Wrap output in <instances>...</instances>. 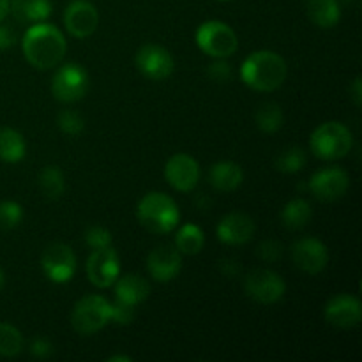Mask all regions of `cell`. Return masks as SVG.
<instances>
[{
    "instance_id": "6da1fadb",
    "label": "cell",
    "mask_w": 362,
    "mask_h": 362,
    "mask_svg": "<svg viewBox=\"0 0 362 362\" xmlns=\"http://www.w3.org/2000/svg\"><path fill=\"white\" fill-rule=\"evenodd\" d=\"M21 48L27 62L35 69H52L62 62L67 42L59 28L41 21L25 32Z\"/></svg>"
},
{
    "instance_id": "7a4b0ae2",
    "label": "cell",
    "mask_w": 362,
    "mask_h": 362,
    "mask_svg": "<svg viewBox=\"0 0 362 362\" xmlns=\"http://www.w3.org/2000/svg\"><path fill=\"white\" fill-rule=\"evenodd\" d=\"M286 62L281 55L262 49L247 57L240 66V80L257 92H274L285 83Z\"/></svg>"
},
{
    "instance_id": "3957f363",
    "label": "cell",
    "mask_w": 362,
    "mask_h": 362,
    "mask_svg": "<svg viewBox=\"0 0 362 362\" xmlns=\"http://www.w3.org/2000/svg\"><path fill=\"white\" fill-rule=\"evenodd\" d=\"M136 216L141 226L156 235L173 232L180 221V211L175 202L159 191H152L141 198L136 207Z\"/></svg>"
},
{
    "instance_id": "277c9868",
    "label": "cell",
    "mask_w": 362,
    "mask_h": 362,
    "mask_svg": "<svg viewBox=\"0 0 362 362\" xmlns=\"http://www.w3.org/2000/svg\"><path fill=\"white\" fill-rule=\"evenodd\" d=\"M310 147L324 161H338L349 156L354 147V136L341 122H324L311 133Z\"/></svg>"
},
{
    "instance_id": "5b68a950",
    "label": "cell",
    "mask_w": 362,
    "mask_h": 362,
    "mask_svg": "<svg viewBox=\"0 0 362 362\" xmlns=\"http://www.w3.org/2000/svg\"><path fill=\"white\" fill-rule=\"evenodd\" d=\"M112 320V304L101 296H85L74 304L71 324L78 334L90 336Z\"/></svg>"
},
{
    "instance_id": "8992f818",
    "label": "cell",
    "mask_w": 362,
    "mask_h": 362,
    "mask_svg": "<svg viewBox=\"0 0 362 362\" xmlns=\"http://www.w3.org/2000/svg\"><path fill=\"white\" fill-rule=\"evenodd\" d=\"M197 45L205 55L214 59H226L237 52V34L232 27L219 20H209L198 27Z\"/></svg>"
},
{
    "instance_id": "52a82bcc",
    "label": "cell",
    "mask_w": 362,
    "mask_h": 362,
    "mask_svg": "<svg viewBox=\"0 0 362 362\" xmlns=\"http://www.w3.org/2000/svg\"><path fill=\"white\" fill-rule=\"evenodd\" d=\"M244 292L255 303L271 306L283 299L286 285L278 272L271 269H255L244 278Z\"/></svg>"
},
{
    "instance_id": "ba28073f",
    "label": "cell",
    "mask_w": 362,
    "mask_h": 362,
    "mask_svg": "<svg viewBox=\"0 0 362 362\" xmlns=\"http://www.w3.org/2000/svg\"><path fill=\"white\" fill-rule=\"evenodd\" d=\"M41 267L49 281L62 285L76 274V255L67 244L53 243L42 253Z\"/></svg>"
},
{
    "instance_id": "9c48e42d",
    "label": "cell",
    "mask_w": 362,
    "mask_h": 362,
    "mask_svg": "<svg viewBox=\"0 0 362 362\" xmlns=\"http://www.w3.org/2000/svg\"><path fill=\"white\" fill-rule=\"evenodd\" d=\"M88 90L87 71L78 64H66L55 73L52 80V92L59 101L76 103L83 99Z\"/></svg>"
},
{
    "instance_id": "30bf717a",
    "label": "cell",
    "mask_w": 362,
    "mask_h": 362,
    "mask_svg": "<svg viewBox=\"0 0 362 362\" xmlns=\"http://www.w3.org/2000/svg\"><path fill=\"white\" fill-rule=\"evenodd\" d=\"M311 194L320 202H336L346 194L350 187L349 173L338 166L318 170L308 182Z\"/></svg>"
},
{
    "instance_id": "8fae6325",
    "label": "cell",
    "mask_w": 362,
    "mask_h": 362,
    "mask_svg": "<svg viewBox=\"0 0 362 362\" xmlns=\"http://www.w3.org/2000/svg\"><path fill=\"white\" fill-rule=\"evenodd\" d=\"M88 281L98 288H108L120 276V260L112 246L92 250L87 260Z\"/></svg>"
},
{
    "instance_id": "7c38bea8",
    "label": "cell",
    "mask_w": 362,
    "mask_h": 362,
    "mask_svg": "<svg viewBox=\"0 0 362 362\" xmlns=\"http://www.w3.org/2000/svg\"><path fill=\"white\" fill-rule=\"evenodd\" d=\"M292 260L299 271L317 276L329 264L327 246L315 237H304L292 246Z\"/></svg>"
},
{
    "instance_id": "4fadbf2b",
    "label": "cell",
    "mask_w": 362,
    "mask_h": 362,
    "mask_svg": "<svg viewBox=\"0 0 362 362\" xmlns=\"http://www.w3.org/2000/svg\"><path fill=\"white\" fill-rule=\"evenodd\" d=\"M165 179L170 186L180 193H189L200 180V166L189 154H175L165 165Z\"/></svg>"
},
{
    "instance_id": "5bb4252c",
    "label": "cell",
    "mask_w": 362,
    "mask_h": 362,
    "mask_svg": "<svg viewBox=\"0 0 362 362\" xmlns=\"http://www.w3.org/2000/svg\"><path fill=\"white\" fill-rule=\"evenodd\" d=\"M138 71L148 80H166L173 73V57L166 48L159 45H145L134 57Z\"/></svg>"
},
{
    "instance_id": "9a60e30c",
    "label": "cell",
    "mask_w": 362,
    "mask_h": 362,
    "mask_svg": "<svg viewBox=\"0 0 362 362\" xmlns=\"http://www.w3.org/2000/svg\"><path fill=\"white\" fill-rule=\"evenodd\" d=\"M64 25L73 37H88L99 25L98 9L87 0H73L64 11Z\"/></svg>"
},
{
    "instance_id": "2e32d148",
    "label": "cell",
    "mask_w": 362,
    "mask_h": 362,
    "mask_svg": "<svg viewBox=\"0 0 362 362\" xmlns=\"http://www.w3.org/2000/svg\"><path fill=\"white\" fill-rule=\"evenodd\" d=\"M325 322L332 327L338 329H352L361 324L362 306L361 300L354 296H336L325 304L324 310Z\"/></svg>"
},
{
    "instance_id": "e0dca14e",
    "label": "cell",
    "mask_w": 362,
    "mask_h": 362,
    "mask_svg": "<svg viewBox=\"0 0 362 362\" xmlns=\"http://www.w3.org/2000/svg\"><path fill=\"white\" fill-rule=\"evenodd\" d=\"M147 269L159 283H168L179 276L182 269V257L175 246H158L147 257Z\"/></svg>"
},
{
    "instance_id": "ac0fdd59",
    "label": "cell",
    "mask_w": 362,
    "mask_h": 362,
    "mask_svg": "<svg viewBox=\"0 0 362 362\" xmlns=\"http://www.w3.org/2000/svg\"><path fill=\"white\" fill-rule=\"evenodd\" d=\"M218 239L230 246H240L253 239L255 221L244 212H230L218 223Z\"/></svg>"
},
{
    "instance_id": "d6986e66",
    "label": "cell",
    "mask_w": 362,
    "mask_h": 362,
    "mask_svg": "<svg viewBox=\"0 0 362 362\" xmlns=\"http://www.w3.org/2000/svg\"><path fill=\"white\" fill-rule=\"evenodd\" d=\"M243 168L233 161H218L209 170V182L219 193H232L243 184Z\"/></svg>"
},
{
    "instance_id": "ffe728a7",
    "label": "cell",
    "mask_w": 362,
    "mask_h": 362,
    "mask_svg": "<svg viewBox=\"0 0 362 362\" xmlns=\"http://www.w3.org/2000/svg\"><path fill=\"white\" fill-rule=\"evenodd\" d=\"M151 293V285L145 278L138 274H126L122 278H117L115 285V299L122 303L131 304L136 308L138 304L144 303Z\"/></svg>"
},
{
    "instance_id": "44dd1931",
    "label": "cell",
    "mask_w": 362,
    "mask_h": 362,
    "mask_svg": "<svg viewBox=\"0 0 362 362\" xmlns=\"http://www.w3.org/2000/svg\"><path fill=\"white\" fill-rule=\"evenodd\" d=\"M306 14L317 27L332 28L341 18V4L338 0H304Z\"/></svg>"
},
{
    "instance_id": "7402d4cb",
    "label": "cell",
    "mask_w": 362,
    "mask_h": 362,
    "mask_svg": "<svg viewBox=\"0 0 362 362\" xmlns=\"http://www.w3.org/2000/svg\"><path fill=\"white\" fill-rule=\"evenodd\" d=\"M25 152H27V144L23 136L16 129L0 127V161L14 165L25 158Z\"/></svg>"
},
{
    "instance_id": "603a6c76",
    "label": "cell",
    "mask_w": 362,
    "mask_h": 362,
    "mask_svg": "<svg viewBox=\"0 0 362 362\" xmlns=\"http://www.w3.org/2000/svg\"><path fill=\"white\" fill-rule=\"evenodd\" d=\"M313 218V209L303 198L290 200L281 211V223L286 230H303L310 225Z\"/></svg>"
},
{
    "instance_id": "cb8c5ba5",
    "label": "cell",
    "mask_w": 362,
    "mask_h": 362,
    "mask_svg": "<svg viewBox=\"0 0 362 362\" xmlns=\"http://www.w3.org/2000/svg\"><path fill=\"white\" fill-rule=\"evenodd\" d=\"M13 11L20 20L41 23L48 20L53 7L49 0H14Z\"/></svg>"
},
{
    "instance_id": "d4e9b609",
    "label": "cell",
    "mask_w": 362,
    "mask_h": 362,
    "mask_svg": "<svg viewBox=\"0 0 362 362\" xmlns=\"http://www.w3.org/2000/svg\"><path fill=\"white\" fill-rule=\"evenodd\" d=\"M205 235L200 226L187 225L180 226V230L175 235V247L180 255H198L204 250Z\"/></svg>"
},
{
    "instance_id": "484cf974",
    "label": "cell",
    "mask_w": 362,
    "mask_h": 362,
    "mask_svg": "<svg viewBox=\"0 0 362 362\" xmlns=\"http://www.w3.org/2000/svg\"><path fill=\"white\" fill-rule=\"evenodd\" d=\"M283 120H285V117H283L281 106L278 103H264V105L258 106L257 113H255V122L262 133H278L283 127Z\"/></svg>"
},
{
    "instance_id": "4316f807",
    "label": "cell",
    "mask_w": 362,
    "mask_h": 362,
    "mask_svg": "<svg viewBox=\"0 0 362 362\" xmlns=\"http://www.w3.org/2000/svg\"><path fill=\"white\" fill-rule=\"evenodd\" d=\"M39 187L48 200H59L66 191V179L62 170L57 166H46L39 175Z\"/></svg>"
},
{
    "instance_id": "83f0119b",
    "label": "cell",
    "mask_w": 362,
    "mask_h": 362,
    "mask_svg": "<svg viewBox=\"0 0 362 362\" xmlns=\"http://www.w3.org/2000/svg\"><path fill=\"white\" fill-rule=\"evenodd\" d=\"M23 350V336L14 325L0 324V356L16 357Z\"/></svg>"
},
{
    "instance_id": "f1b7e54d",
    "label": "cell",
    "mask_w": 362,
    "mask_h": 362,
    "mask_svg": "<svg viewBox=\"0 0 362 362\" xmlns=\"http://www.w3.org/2000/svg\"><path fill=\"white\" fill-rule=\"evenodd\" d=\"M274 165L281 173H297L306 165V152L300 147H288L276 158Z\"/></svg>"
},
{
    "instance_id": "f546056e",
    "label": "cell",
    "mask_w": 362,
    "mask_h": 362,
    "mask_svg": "<svg viewBox=\"0 0 362 362\" xmlns=\"http://www.w3.org/2000/svg\"><path fill=\"white\" fill-rule=\"evenodd\" d=\"M57 126L67 136H78V134L83 133L85 129V120L74 110H62L57 117Z\"/></svg>"
},
{
    "instance_id": "4dcf8cb0",
    "label": "cell",
    "mask_w": 362,
    "mask_h": 362,
    "mask_svg": "<svg viewBox=\"0 0 362 362\" xmlns=\"http://www.w3.org/2000/svg\"><path fill=\"white\" fill-rule=\"evenodd\" d=\"M23 218V209L18 202L6 200L0 202V228L13 230L20 225Z\"/></svg>"
},
{
    "instance_id": "1f68e13d",
    "label": "cell",
    "mask_w": 362,
    "mask_h": 362,
    "mask_svg": "<svg viewBox=\"0 0 362 362\" xmlns=\"http://www.w3.org/2000/svg\"><path fill=\"white\" fill-rule=\"evenodd\" d=\"M85 243L92 250H103V247L112 246V233L103 226H90L85 232Z\"/></svg>"
},
{
    "instance_id": "d6a6232c",
    "label": "cell",
    "mask_w": 362,
    "mask_h": 362,
    "mask_svg": "<svg viewBox=\"0 0 362 362\" xmlns=\"http://www.w3.org/2000/svg\"><path fill=\"white\" fill-rule=\"evenodd\" d=\"M134 313H136V308L115 299V303L112 304V320L110 322H115L117 325H129L133 322Z\"/></svg>"
},
{
    "instance_id": "836d02e7",
    "label": "cell",
    "mask_w": 362,
    "mask_h": 362,
    "mask_svg": "<svg viewBox=\"0 0 362 362\" xmlns=\"http://www.w3.org/2000/svg\"><path fill=\"white\" fill-rule=\"evenodd\" d=\"M257 255L260 260L269 262V264H272V262H278L279 258L283 257L281 243H278V240H272V239L264 240V243H260V246H258Z\"/></svg>"
},
{
    "instance_id": "e575fe53",
    "label": "cell",
    "mask_w": 362,
    "mask_h": 362,
    "mask_svg": "<svg viewBox=\"0 0 362 362\" xmlns=\"http://www.w3.org/2000/svg\"><path fill=\"white\" fill-rule=\"evenodd\" d=\"M207 74L216 83H228L230 78H232V67H230L226 60L218 59L207 67Z\"/></svg>"
},
{
    "instance_id": "d590c367",
    "label": "cell",
    "mask_w": 362,
    "mask_h": 362,
    "mask_svg": "<svg viewBox=\"0 0 362 362\" xmlns=\"http://www.w3.org/2000/svg\"><path fill=\"white\" fill-rule=\"evenodd\" d=\"M30 354L35 359H46L53 354V345L45 338H35L30 343Z\"/></svg>"
},
{
    "instance_id": "8d00e7d4",
    "label": "cell",
    "mask_w": 362,
    "mask_h": 362,
    "mask_svg": "<svg viewBox=\"0 0 362 362\" xmlns=\"http://www.w3.org/2000/svg\"><path fill=\"white\" fill-rule=\"evenodd\" d=\"M219 271L226 276V278H237L240 274V265L237 260H223L219 262Z\"/></svg>"
},
{
    "instance_id": "74e56055",
    "label": "cell",
    "mask_w": 362,
    "mask_h": 362,
    "mask_svg": "<svg viewBox=\"0 0 362 362\" xmlns=\"http://www.w3.org/2000/svg\"><path fill=\"white\" fill-rule=\"evenodd\" d=\"M16 42V34L13 28L0 25V49H7Z\"/></svg>"
},
{
    "instance_id": "f35d334b",
    "label": "cell",
    "mask_w": 362,
    "mask_h": 362,
    "mask_svg": "<svg viewBox=\"0 0 362 362\" xmlns=\"http://www.w3.org/2000/svg\"><path fill=\"white\" fill-rule=\"evenodd\" d=\"M350 94H352V99H354V105L359 108L362 105V83H361V76H357L356 80H354V83L350 85Z\"/></svg>"
},
{
    "instance_id": "ab89813d",
    "label": "cell",
    "mask_w": 362,
    "mask_h": 362,
    "mask_svg": "<svg viewBox=\"0 0 362 362\" xmlns=\"http://www.w3.org/2000/svg\"><path fill=\"white\" fill-rule=\"evenodd\" d=\"M11 11V0H0V23H2L4 18L9 14Z\"/></svg>"
},
{
    "instance_id": "60d3db41",
    "label": "cell",
    "mask_w": 362,
    "mask_h": 362,
    "mask_svg": "<svg viewBox=\"0 0 362 362\" xmlns=\"http://www.w3.org/2000/svg\"><path fill=\"white\" fill-rule=\"evenodd\" d=\"M110 362H131V357L127 356H113L108 359Z\"/></svg>"
},
{
    "instance_id": "b9f144b4",
    "label": "cell",
    "mask_w": 362,
    "mask_h": 362,
    "mask_svg": "<svg viewBox=\"0 0 362 362\" xmlns=\"http://www.w3.org/2000/svg\"><path fill=\"white\" fill-rule=\"evenodd\" d=\"M4 283H6V279H4V272H2V269H0V290L4 288Z\"/></svg>"
},
{
    "instance_id": "7bdbcfd3",
    "label": "cell",
    "mask_w": 362,
    "mask_h": 362,
    "mask_svg": "<svg viewBox=\"0 0 362 362\" xmlns=\"http://www.w3.org/2000/svg\"><path fill=\"white\" fill-rule=\"evenodd\" d=\"M338 2H339V4H341V2H345V4H349V2H352V0H338Z\"/></svg>"
},
{
    "instance_id": "ee69618b",
    "label": "cell",
    "mask_w": 362,
    "mask_h": 362,
    "mask_svg": "<svg viewBox=\"0 0 362 362\" xmlns=\"http://www.w3.org/2000/svg\"><path fill=\"white\" fill-rule=\"evenodd\" d=\"M219 2H232V0H219Z\"/></svg>"
}]
</instances>
